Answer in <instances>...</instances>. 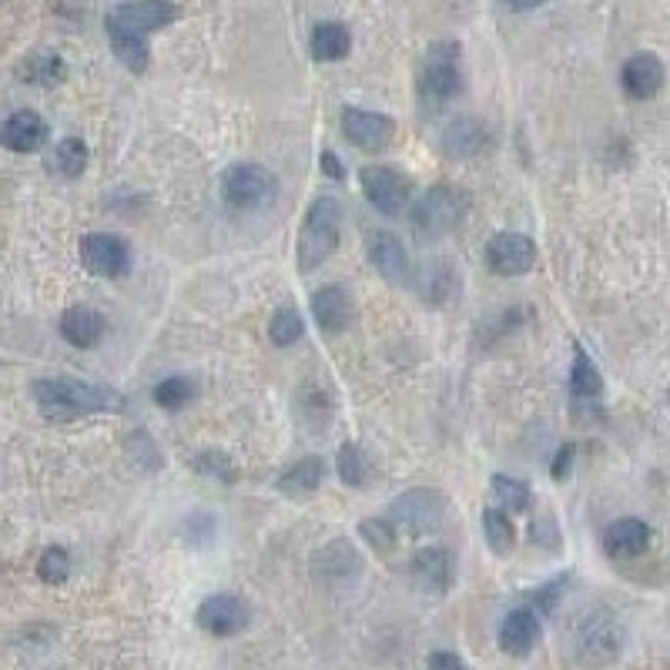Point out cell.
Instances as JSON below:
<instances>
[{"instance_id":"cell-10","label":"cell","mask_w":670,"mask_h":670,"mask_svg":"<svg viewBox=\"0 0 670 670\" xmlns=\"http://www.w3.org/2000/svg\"><path fill=\"white\" fill-rule=\"evenodd\" d=\"M81 262L97 279H122L132 269V249L111 232H91L81 239Z\"/></svg>"},{"instance_id":"cell-20","label":"cell","mask_w":670,"mask_h":670,"mask_svg":"<svg viewBox=\"0 0 670 670\" xmlns=\"http://www.w3.org/2000/svg\"><path fill=\"white\" fill-rule=\"evenodd\" d=\"M57 332L64 335V343H71L74 349H94L104 339L107 318L91 305H71V308L61 312Z\"/></svg>"},{"instance_id":"cell-32","label":"cell","mask_w":670,"mask_h":670,"mask_svg":"<svg viewBox=\"0 0 670 670\" xmlns=\"http://www.w3.org/2000/svg\"><path fill=\"white\" fill-rule=\"evenodd\" d=\"M191 470H195L198 477L218 483V486H232V483L239 480L235 463H232L226 453H218V450H205V453H198V457L191 460Z\"/></svg>"},{"instance_id":"cell-36","label":"cell","mask_w":670,"mask_h":670,"mask_svg":"<svg viewBox=\"0 0 670 670\" xmlns=\"http://www.w3.org/2000/svg\"><path fill=\"white\" fill-rule=\"evenodd\" d=\"M38 577L51 587H61L71 577V553L64 546H48L38 561Z\"/></svg>"},{"instance_id":"cell-42","label":"cell","mask_w":670,"mask_h":670,"mask_svg":"<svg viewBox=\"0 0 670 670\" xmlns=\"http://www.w3.org/2000/svg\"><path fill=\"white\" fill-rule=\"evenodd\" d=\"M503 4H506L510 11H536V8L546 4V0H503Z\"/></svg>"},{"instance_id":"cell-34","label":"cell","mask_w":670,"mask_h":670,"mask_svg":"<svg viewBox=\"0 0 670 670\" xmlns=\"http://www.w3.org/2000/svg\"><path fill=\"white\" fill-rule=\"evenodd\" d=\"M490 483H493L496 503H500L506 513H526V510H530L533 493H530V486H526L523 480H513V477H506V473H496Z\"/></svg>"},{"instance_id":"cell-22","label":"cell","mask_w":670,"mask_h":670,"mask_svg":"<svg viewBox=\"0 0 670 670\" xmlns=\"http://www.w3.org/2000/svg\"><path fill=\"white\" fill-rule=\"evenodd\" d=\"M650 546V526L637 516H624L607 526L604 533V549L610 561H634Z\"/></svg>"},{"instance_id":"cell-25","label":"cell","mask_w":670,"mask_h":670,"mask_svg":"<svg viewBox=\"0 0 670 670\" xmlns=\"http://www.w3.org/2000/svg\"><path fill=\"white\" fill-rule=\"evenodd\" d=\"M18 74H21L24 84L54 87V84H61V81L67 77V64H64V57L54 54V51H34V54H28V61L18 67Z\"/></svg>"},{"instance_id":"cell-29","label":"cell","mask_w":670,"mask_h":670,"mask_svg":"<svg viewBox=\"0 0 670 670\" xmlns=\"http://www.w3.org/2000/svg\"><path fill=\"white\" fill-rule=\"evenodd\" d=\"M335 470H339V480H343L346 486H353V490H363V486H369V480H373V463H369V457H366L363 446H356V442H346V446H343L339 457H335Z\"/></svg>"},{"instance_id":"cell-26","label":"cell","mask_w":670,"mask_h":670,"mask_svg":"<svg viewBox=\"0 0 670 670\" xmlns=\"http://www.w3.org/2000/svg\"><path fill=\"white\" fill-rule=\"evenodd\" d=\"M600 392H604V376L594 366V359L577 346L574 349V366H570V396L577 402H590V399H600Z\"/></svg>"},{"instance_id":"cell-21","label":"cell","mask_w":670,"mask_h":670,"mask_svg":"<svg viewBox=\"0 0 670 670\" xmlns=\"http://www.w3.org/2000/svg\"><path fill=\"white\" fill-rule=\"evenodd\" d=\"M620 84H624V91L634 101H650L663 87V64H660V57L650 54V51H640V54L627 57L624 67H620Z\"/></svg>"},{"instance_id":"cell-31","label":"cell","mask_w":670,"mask_h":670,"mask_svg":"<svg viewBox=\"0 0 670 670\" xmlns=\"http://www.w3.org/2000/svg\"><path fill=\"white\" fill-rule=\"evenodd\" d=\"M483 536H486V546L500 556H506L516 546V526L503 506H493L483 513Z\"/></svg>"},{"instance_id":"cell-12","label":"cell","mask_w":670,"mask_h":670,"mask_svg":"<svg viewBox=\"0 0 670 670\" xmlns=\"http://www.w3.org/2000/svg\"><path fill=\"white\" fill-rule=\"evenodd\" d=\"M198 627L208 637H239L249 627V604L235 594H211L201 600L198 614H195Z\"/></svg>"},{"instance_id":"cell-37","label":"cell","mask_w":670,"mask_h":670,"mask_svg":"<svg viewBox=\"0 0 670 670\" xmlns=\"http://www.w3.org/2000/svg\"><path fill=\"white\" fill-rule=\"evenodd\" d=\"M396 526H392V520H366L363 526H359V536L376 549V553H389L392 546H396Z\"/></svg>"},{"instance_id":"cell-14","label":"cell","mask_w":670,"mask_h":670,"mask_svg":"<svg viewBox=\"0 0 670 670\" xmlns=\"http://www.w3.org/2000/svg\"><path fill=\"white\" fill-rule=\"evenodd\" d=\"M312 318L318 322L322 335H343L356 322V299L346 285L332 282L315 289L312 295Z\"/></svg>"},{"instance_id":"cell-27","label":"cell","mask_w":670,"mask_h":670,"mask_svg":"<svg viewBox=\"0 0 670 670\" xmlns=\"http://www.w3.org/2000/svg\"><path fill=\"white\" fill-rule=\"evenodd\" d=\"M48 168H51V175H57V178H64V181L81 178L84 168H87V145H84L81 138H64V142L51 151Z\"/></svg>"},{"instance_id":"cell-23","label":"cell","mask_w":670,"mask_h":670,"mask_svg":"<svg viewBox=\"0 0 670 670\" xmlns=\"http://www.w3.org/2000/svg\"><path fill=\"white\" fill-rule=\"evenodd\" d=\"M308 51H312V57L322 61V64L346 61L349 51H353V34H349V28L339 24V21H322V24H315L312 38H308Z\"/></svg>"},{"instance_id":"cell-2","label":"cell","mask_w":670,"mask_h":670,"mask_svg":"<svg viewBox=\"0 0 670 670\" xmlns=\"http://www.w3.org/2000/svg\"><path fill=\"white\" fill-rule=\"evenodd\" d=\"M34 402L44 419L51 422H71L91 412H125L128 399L111 389V386H94L67 376H51L34 383Z\"/></svg>"},{"instance_id":"cell-3","label":"cell","mask_w":670,"mask_h":670,"mask_svg":"<svg viewBox=\"0 0 670 670\" xmlns=\"http://www.w3.org/2000/svg\"><path fill=\"white\" fill-rule=\"evenodd\" d=\"M343 201L332 195H318L302 221L299 232V272H315L339 249L343 239Z\"/></svg>"},{"instance_id":"cell-5","label":"cell","mask_w":670,"mask_h":670,"mask_svg":"<svg viewBox=\"0 0 670 670\" xmlns=\"http://www.w3.org/2000/svg\"><path fill=\"white\" fill-rule=\"evenodd\" d=\"M467 214V195L457 185H432L409 211V226L419 242H439L460 229Z\"/></svg>"},{"instance_id":"cell-19","label":"cell","mask_w":670,"mask_h":670,"mask_svg":"<svg viewBox=\"0 0 670 670\" xmlns=\"http://www.w3.org/2000/svg\"><path fill=\"white\" fill-rule=\"evenodd\" d=\"M48 122L38 115V111H14V115L0 125V148H8L14 155H31L38 148H44L48 142Z\"/></svg>"},{"instance_id":"cell-6","label":"cell","mask_w":670,"mask_h":670,"mask_svg":"<svg viewBox=\"0 0 670 670\" xmlns=\"http://www.w3.org/2000/svg\"><path fill=\"white\" fill-rule=\"evenodd\" d=\"M221 198L232 211H265L279 198V181L255 161H239L221 175Z\"/></svg>"},{"instance_id":"cell-15","label":"cell","mask_w":670,"mask_h":670,"mask_svg":"<svg viewBox=\"0 0 670 670\" xmlns=\"http://www.w3.org/2000/svg\"><path fill=\"white\" fill-rule=\"evenodd\" d=\"M624 643V634L614 620L610 610H594L587 614V620L580 624L577 630V650L584 660H594V663H604V660H614L617 650Z\"/></svg>"},{"instance_id":"cell-4","label":"cell","mask_w":670,"mask_h":670,"mask_svg":"<svg viewBox=\"0 0 670 670\" xmlns=\"http://www.w3.org/2000/svg\"><path fill=\"white\" fill-rule=\"evenodd\" d=\"M416 91H419L422 115H439L446 104H453L460 97L463 71H460V44L457 41H436L426 51Z\"/></svg>"},{"instance_id":"cell-35","label":"cell","mask_w":670,"mask_h":670,"mask_svg":"<svg viewBox=\"0 0 670 670\" xmlns=\"http://www.w3.org/2000/svg\"><path fill=\"white\" fill-rule=\"evenodd\" d=\"M302 332H305V322H302V315H299L295 308H279V312L272 315V322H269V339H272L279 349L295 346V343L302 339Z\"/></svg>"},{"instance_id":"cell-11","label":"cell","mask_w":670,"mask_h":670,"mask_svg":"<svg viewBox=\"0 0 670 670\" xmlns=\"http://www.w3.org/2000/svg\"><path fill=\"white\" fill-rule=\"evenodd\" d=\"M536 265V245L523 232H496L486 245V269L500 279L526 275Z\"/></svg>"},{"instance_id":"cell-16","label":"cell","mask_w":670,"mask_h":670,"mask_svg":"<svg viewBox=\"0 0 670 670\" xmlns=\"http://www.w3.org/2000/svg\"><path fill=\"white\" fill-rule=\"evenodd\" d=\"M366 255L386 282H392V285L409 282V255H406V245L399 242V235L383 232V229L366 232Z\"/></svg>"},{"instance_id":"cell-9","label":"cell","mask_w":670,"mask_h":670,"mask_svg":"<svg viewBox=\"0 0 670 670\" xmlns=\"http://www.w3.org/2000/svg\"><path fill=\"white\" fill-rule=\"evenodd\" d=\"M343 135L353 148L369 151V155H383L396 142V122L389 115H383V111L346 107L343 111Z\"/></svg>"},{"instance_id":"cell-13","label":"cell","mask_w":670,"mask_h":670,"mask_svg":"<svg viewBox=\"0 0 670 670\" xmlns=\"http://www.w3.org/2000/svg\"><path fill=\"white\" fill-rule=\"evenodd\" d=\"M412 580L419 590L432 594V597H446L457 584V556L446 546H422L412 556Z\"/></svg>"},{"instance_id":"cell-8","label":"cell","mask_w":670,"mask_h":670,"mask_svg":"<svg viewBox=\"0 0 670 670\" xmlns=\"http://www.w3.org/2000/svg\"><path fill=\"white\" fill-rule=\"evenodd\" d=\"M359 185H363L366 201L379 214H389V218L402 214L409 198H412V181L402 171L389 168V165H366L359 171Z\"/></svg>"},{"instance_id":"cell-1","label":"cell","mask_w":670,"mask_h":670,"mask_svg":"<svg viewBox=\"0 0 670 670\" xmlns=\"http://www.w3.org/2000/svg\"><path fill=\"white\" fill-rule=\"evenodd\" d=\"M178 4L171 0H128V4H118L107 14V38H111V51L115 57L132 71V74H145L151 64V48L148 38L168 24L178 21Z\"/></svg>"},{"instance_id":"cell-24","label":"cell","mask_w":670,"mask_h":670,"mask_svg":"<svg viewBox=\"0 0 670 670\" xmlns=\"http://www.w3.org/2000/svg\"><path fill=\"white\" fill-rule=\"evenodd\" d=\"M322 480H325V463L318 457H302V460H295L292 467L282 470L275 486H279V493H285L292 500H305L322 486Z\"/></svg>"},{"instance_id":"cell-38","label":"cell","mask_w":670,"mask_h":670,"mask_svg":"<svg viewBox=\"0 0 670 670\" xmlns=\"http://www.w3.org/2000/svg\"><path fill=\"white\" fill-rule=\"evenodd\" d=\"M567 580L570 577H556V580H549V584H543V587H536V594H533V610L536 614H553L556 610V604H561V597H564V587H567Z\"/></svg>"},{"instance_id":"cell-43","label":"cell","mask_w":670,"mask_h":670,"mask_svg":"<svg viewBox=\"0 0 670 670\" xmlns=\"http://www.w3.org/2000/svg\"><path fill=\"white\" fill-rule=\"evenodd\" d=\"M667 402H670V389H667Z\"/></svg>"},{"instance_id":"cell-40","label":"cell","mask_w":670,"mask_h":670,"mask_svg":"<svg viewBox=\"0 0 670 670\" xmlns=\"http://www.w3.org/2000/svg\"><path fill=\"white\" fill-rule=\"evenodd\" d=\"M426 663H429V667H436V670H467V660H463V657H457V653H446V650L429 653V657H426Z\"/></svg>"},{"instance_id":"cell-39","label":"cell","mask_w":670,"mask_h":670,"mask_svg":"<svg viewBox=\"0 0 670 670\" xmlns=\"http://www.w3.org/2000/svg\"><path fill=\"white\" fill-rule=\"evenodd\" d=\"M574 453H577V446L574 442H567V446H561V450H556V460H553V480H564L567 477V470L574 467Z\"/></svg>"},{"instance_id":"cell-7","label":"cell","mask_w":670,"mask_h":670,"mask_svg":"<svg viewBox=\"0 0 670 670\" xmlns=\"http://www.w3.org/2000/svg\"><path fill=\"white\" fill-rule=\"evenodd\" d=\"M446 516V500L442 493L436 490H426V486H412L406 493H399L389 506V520L399 533H409V536H426L432 533Z\"/></svg>"},{"instance_id":"cell-41","label":"cell","mask_w":670,"mask_h":670,"mask_svg":"<svg viewBox=\"0 0 670 670\" xmlns=\"http://www.w3.org/2000/svg\"><path fill=\"white\" fill-rule=\"evenodd\" d=\"M322 171L332 178V181H343L346 178V168H343V161L335 158L332 151H322Z\"/></svg>"},{"instance_id":"cell-18","label":"cell","mask_w":670,"mask_h":670,"mask_svg":"<svg viewBox=\"0 0 670 670\" xmlns=\"http://www.w3.org/2000/svg\"><path fill=\"white\" fill-rule=\"evenodd\" d=\"M490 142V132L480 118H470V115H460L453 118L450 125L442 128V138H439V151L450 158V161H467V158H477Z\"/></svg>"},{"instance_id":"cell-33","label":"cell","mask_w":670,"mask_h":670,"mask_svg":"<svg viewBox=\"0 0 670 670\" xmlns=\"http://www.w3.org/2000/svg\"><path fill=\"white\" fill-rule=\"evenodd\" d=\"M195 392H198V386H195V379H188V376H168V379H161L155 389H151V399L161 406V409H185L191 399H195Z\"/></svg>"},{"instance_id":"cell-28","label":"cell","mask_w":670,"mask_h":670,"mask_svg":"<svg viewBox=\"0 0 670 670\" xmlns=\"http://www.w3.org/2000/svg\"><path fill=\"white\" fill-rule=\"evenodd\" d=\"M325 556H328V574H322L318 580L322 584H346V580H353L356 574H359V553L346 543V540H335V543H328L325 549H322Z\"/></svg>"},{"instance_id":"cell-17","label":"cell","mask_w":670,"mask_h":670,"mask_svg":"<svg viewBox=\"0 0 670 670\" xmlns=\"http://www.w3.org/2000/svg\"><path fill=\"white\" fill-rule=\"evenodd\" d=\"M540 634H543L540 614L533 607H516V610H510L503 617L496 643L510 657H530L536 650V643H540Z\"/></svg>"},{"instance_id":"cell-30","label":"cell","mask_w":670,"mask_h":670,"mask_svg":"<svg viewBox=\"0 0 670 670\" xmlns=\"http://www.w3.org/2000/svg\"><path fill=\"white\" fill-rule=\"evenodd\" d=\"M457 292V272L453 262H432L419 272V295L426 302H446Z\"/></svg>"}]
</instances>
